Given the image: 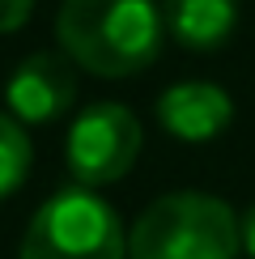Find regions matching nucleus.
Wrapping results in <instances>:
<instances>
[{
	"label": "nucleus",
	"instance_id": "nucleus-1",
	"mask_svg": "<svg viewBox=\"0 0 255 259\" xmlns=\"http://www.w3.org/2000/svg\"><path fill=\"white\" fill-rule=\"evenodd\" d=\"M166 17L157 0H64L56 42L77 68L119 81L149 68L162 51Z\"/></svg>",
	"mask_w": 255,
	"mask_h": 259
},
{
	"label": "nucleus",
	"instance_id": "nucleus-2",
	"mask_svg": "<svg viewBox=\"0 0 255 259\" xmlns=\"http://www.w3.org/2000/svg\"><path fill=\"white\" fill-rule=\"evenodd\" d=\"M242 221L234 208L204 191H170L136 217L128 259H234Z\"/></svg>",
	"mask_w": 255,
	"mask_h": 259
},
{
	"label": "nucleus",
	"instance_id": "nucleus-3",
	"mask_svg": "<svg viewBox=\"0 0 255 259\" xmlns=\"http://www.w3.org/2000/svg\"><path fill=\"white\" fill-rule=\"evenodd\" d=\"M17 259H128V234L98 191L64 187L30 217Z\"/></svg>",
	"mask_w": 255,
	"mask_h": 259
},
{
	"label": "nucleus",
	"instance_id": "nucleus-4",
	"mask_svg": "<svg viewBox=\"0 0 255 259\" xmlns=\"http://www.w3.org/2000/svg\"><path fill=\"white\" fill-rule=\"evenodd\" d=\"M141 119L128 111L123 102H94L72 119L68 140H64V157H68V175L77 187H106L119 183L141 157Z\"/></svg>",
	"mask_w": 255,
	"mask_h": 259
},
{
	"label": "nucleus",
	"instance_id": "nucleus-5",
	"mask_svg": "<svg viewBox=\"0 0 255 259\" xmlns=\"http://www.w3.org/2000/svg\"><path fill=\"white\" fill-rule=\"evenodd\" d=\"M9 111L17 123H51L77 102V72L64 51H34L9 77Z\"/></svg>",
	"mask_w": 255,
	"mask_h": 259
},
{
	"label": "nucleus",
	"instance_id": "nucleus-6",
	"mask_svg": "<svg viewBox=\"0 0 255 259\" xmlns=\"http://www.w3.org/2000/svg\"><path fill=\"white\" fill-rule=\"evenodd\" d=\"M230 119H234V98L212 81H179L157 98V123L187 145L221 136Z\"/></svg>",
	"mask_w": 255,
	"mask_h": 259
},
{
	"label": "nucleus",
	"instance_id": "nucleus-7",
	"mask_svg": "<svg viewBox=\"0 0 255 259\" xmlns=\"http://www.w3.org/2000/svg\"><path fill=\"white\" fill-rule=\"evenodd\" d=\"M166 30L187 51H217L238 26V0H166Z\"/></svg>",
	"mask_w": 255,
	"mask_h": 259
},
{
	"label": "nucleus",
	"instance_id": "nucleus-8",
	"mask_svg": "<svg viewBox=\"0 0 255 259\" xmlns=\"http://www.w3.org/2000/svg\"><path fill=\"white\" fill-rule=\"evenodd\" d=\"M30 161H34V149H30V136L13 115H0V200L13 196V191L26 183Z\"/></svg>",
	"mask_w": 255,
	"mask_h": 259
},
{
	"label": "nucleus",
	"instance_id": "nucleus-9",
	"mask_svg": "<svg viewBox=\"0 0 255 259\" xmlns=\"http://www.w3.org/2000/svg\"><path fill=\"white\" fill-rule=\"evenodd\" d=\"M30 9L34 0H0V34H13L30 21Z\"/></svg>",
	"mask_w": 255,
	"mask_h": 259
},
{
	"label": "nucleus",
	"instance_id": "nucleus-10",
	"mask_svg": "<svg viewBox=\"0 0 255 259\" xmlns=\"http://www.w3.org/2000/svg\"><path fill=\"white\" fill-rule=\"evenodd\" d=\"M242 246H247V255L255 259V204L247 208V217H242Z\"/></svg>",
	"mask_w": 255,
	"mask_h": 259
}]
</instances>
